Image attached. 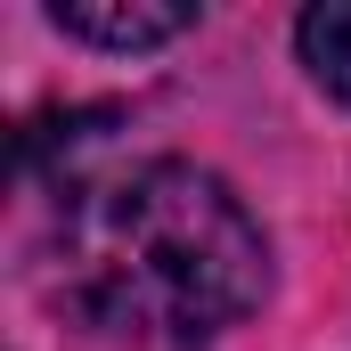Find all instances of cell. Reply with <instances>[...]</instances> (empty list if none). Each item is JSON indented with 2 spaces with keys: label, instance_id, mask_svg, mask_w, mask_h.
<instances>
[{
  "label": "cell",
  "instance_id": "obj_1",
  "mask_svg": "<svg viewBox=\"0 0 351 351\" xmlns=\"http://www.w3.org/2000/svg\"><path fill=\"white\" fill-rule=\"evenodd\" d=\"M58 294L114 343L196 351L269 294V245L229 180L164 156L74 188L58 221Z\"/></svg>",
  "mask_w": 351,
  "mask_h": 351
},
{
  "label": "cell",
  "instance_id": "obj_2",
  "mask_svg": "<svg viewBox=\"0 0 351 351\" xmlns=\"http://www.w3.org/2000/svg\"><path fill=\"white\" fill-rule=\"evenodd\" d=\"M49 25L74 41H98V49H156L196 25V8L188 0H58Z\"/></svg>",
  "mask_w": 351,
  "mask_h": 351
},
{
  "label": "cell",
  "instance_id": "obj_3",
  "mask_svg": "<svg viewBox=\"0 0 351 351\" xmlns=\"http://www.w3.org/2000/svg\"><path fill=\"white\" fill-rule=\"evenodd\" d=\"M294 49H302L311 82L327 90V98H343V106H351V0L302 8V25H294Z\"/></svg>",
  "mask_w": 351,
  "mask_h": 351
}]
</instances>
